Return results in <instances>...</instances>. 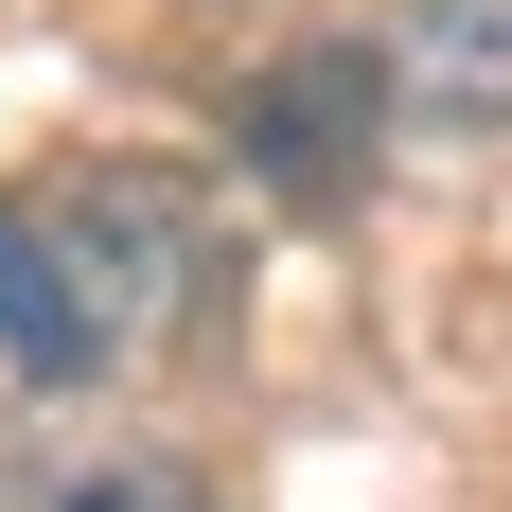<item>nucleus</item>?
I'll return each instance as SVG.
<instances>
[{
    "instance_id": "nucleus-1",
    "label": "nucleus",
    "mask_w": 512,
    "mask_h": 512,
    "mask_svg": "<svg viewBox=\"0 0 512 512\" xmlns=\"http://www.w3.org/2000/svg\"><path fill=\"white\" fill-rule=\"evenodd\" d=\"M195 283L212 248L159 159H71L36 195H0V371H36V389H124L195 318Z\"/></svg>"
},
{
    "instance_id": "nucleus-2",
    "label": "nucleus",
    "mask_w": 512,
    "mask_h": 512,
    "mask_svg": "<svg viewBox=\"0 0 512 512\" xmlns=\"http://www.w3.org/2000/svg\"><path fill=\"white\" fill-rule=\"evenodd\" d=\"M424 53L460 71L442 106H512V0H442V18H424Z\"/></svg>"
},
{
    "instance_id": "nucleus-3",
    "label": "nucleus",
    "mask_w": 512,
    "mask_h": 512,
    "mask_svg": "<svg viewBox=\"0 0 512 512\" xmlns=\"http://www.w3.org/2000/svg\"><path fill=\"white\" fill-rule=\"evenodd\" d=\"M36 512H212L177 460H106V477H71V495H36Z\"/></svg>"
}]
</instances>
